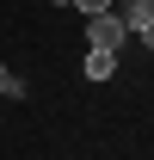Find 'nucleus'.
Masks as SVG:
<instances>
[{
    "label": "nucleus",
    "instance_id": "6",
    "mask_svg": "<svg viewBox=\"0 0 154 160\" xmlns=\"http://www.w3.org/2000/svg\"><path fill=\"white\" fill-rule=\"evenodd\" d=\"M49 6H74V0H49Z\"/></svg>",
    "mask_w": 154,
    "mask_h": 160
},
{
    "label": "nucleus",
    "instance_id": "4",
    "mask_svg": "<svg viewBox=\"0 0 154 160\" xmlns=\"http://www.w3.org/2000/svg\"><path fill=\"white\" fill-rule=\"evenodd\" d=\"M19 92H25V80L13 74V68H0V99H19Z\"/></svg>",
    "mask_w": 154,
    "mask_h": 160
},
{
    "label": "nucleus",
    "instance_id": "1",
    "mask_svg": "<svg viewBox=\"0 0 154 160\" xmlns=\"http://www.w3.org/2000/svg\"><path fill=\"white\" fill-rule=\"evenodd\" d=\"M123 37H130V25L117 19V12H99V19H86V49H123Z\"/></svg>",
    "mask_w": 154,
    "mask_h": 160
},
{
    "label": "nucleus",
    "instance_id": "2",
    "mask_svg": "<svg viewBox=\"0 0 154 160\" xmlns=\"http://www.w3.org/2000/svg\"><path fill=\"white\" fill-rule=\"evenodd\" d=\"M117 19H123V25L136 31V37H142V43L154 49V0H130V6H123Z\"/></svg>",
    "mask_w": 154,
    "mask_h": 160
},
{
    "label": "nucleus",
    "instance_id": "5",
    "mask_svg": "<svg viewBox=\"0 0 154 160\" xmlns=\"http://www.w3.org/2000/svg\"><path fill=\"white\" fill-rule=\"evenodd\" d=\"M80 12H86V19H99V12H111V0H74Z\"/></svg>",
    "mask_w": 154,
    "mask_h": 160
},
{
    "label": "nucleus",
    "instance_id": "3",
    "mask_svg": "<svg viewBox=\"0 0 154 160\" xmlns=\"http://www.w3.org/2000/svg\"><path fill=\"white\" fill-rule=\"evenodd\" d=\"M117 74V56L111 49H86V80H111Z\"/></svg>",
    "mask_w": 154,
    "mask_h": 160
}]
</instances>
